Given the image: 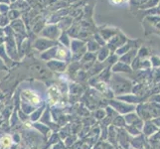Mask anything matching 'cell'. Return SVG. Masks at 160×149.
Returning a JSON list of instances; mask_svg holds the SVG:
<instances>
[{
  "mask_svg": "<svg viewBox=\"0 0 160 149\" xmlns=\"http://www.w3.org/2000/svg\"><path fill=\"white\" fill-rule=\"evenodd\" d=\"M60 97V92L56 87H52L50 90H49V97H50V102L51 103H55L58 102Z\"/></svg>",
  "mask_w": 160,
  "mask_h": 149,
  "instance_id": "cell-1",
  "label": "cell"
},
{
  "mask_svg": "<svg viewBox=\"0 0 160 149\" xmlns=\"http://www.w3.org/2000/svg\"><path fill=\"white\" fill-rule=\"evenodd\" d=\"M160 0H146V1L142 4L141 8L143 9H151V8H154L156 7L158 3H159Z\"/></svg>",
  "mask_w": 160,
  "mask_h": 149,
  "instance_id": "cell-2",
  "label": "cell"
},
{
  "mask_svg": "<svg viewBox=\"0 0 160 149\" xmlns=\"http://www.w3.org/2000/svg\"><path fill=\"white\" fill-rule=\"evenodd\" d=\"M25 96H27L29 97V101L33 103H38V102H39V98H38L37 96H35L33 92H25Z\"/></svg>",
  "mask_w": 160,
  "mask_h": 149,
  "instance_id": "cell-3",
  "label": "cell"
},
{
  "mask_svg": "<svg viewBox=\"0 0 160 149\" xmlns=\"http://www.w3.org/2000/svg\"><path fill=\"white\" fill-rule=\"evenodd\" d=\"M0 142H1V144L3 147H8L11 145V138L9 136H4L3 138L0 140Z\"/></svg>",
  "mask_w": 160,
  "mask_h": 149,
  "instance_id": "cell-4",
  "label": "cell"
},
{
  "mask_svg": "<svg viewBox=\"0 0 160 149\" xmlns=\"http://www.w3.org/2000/svg\"><path fill=\"white\" fill-rule=\"evenodd\" d=\"M113 4H119V3H121L123 1V0H110Z\"/></svg>",
  "mask_w": 160,
  "mask_h": 149,
  "instance_id": "cell-5",
  "label": "cell"
},
{
  "mask_svg": "<svg viewBox=\"0 0 160 149\" xmlns=\"http://www.w3.org/2000/svg\"><path fill=\"white\" fill-rule=\"evenodd\" d=\"M157 9H158V15L160 16V1H159V3L157 5Z\"/></svg>",
  "mask_w": 160,
  "mask_h": 149,
  "instance_id": "cell-6",
  "label": "cell"
}]
</instances>
